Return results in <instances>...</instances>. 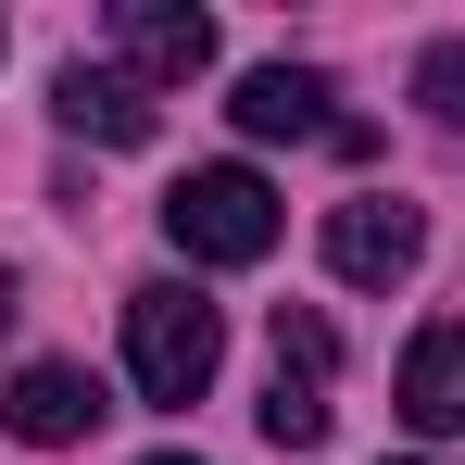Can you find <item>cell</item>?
<instances>
[{
	"mask_svg": "<svg viewBox=\"0 0 465 465\" xmlns=\"http://www.w3.org/2000/svg\"><path fill=\"white\" fill-rule=\"evenodd\" d=\"M327 365H340L327 314H277V390H264V440L277 453H314L327 440Z\"/></svg>",
	"mask_w": 465,
	"mask_h": 465,
	"instance_id": "3957f363",
	"label": "cell"
},
{
	"mask_svg": "<svg viewBox=\"0 0 465 465\" xmlns=\"http://www.w3.org/2000/svg\"><path fill=\"white\" fill-rule=\"evenodd\" d=\"M227 114H239V139H340V114H327V76H314V64H252Z\"/></svg>",
	"mask_w": 465,
	"mask_h": 465,
	"instance_id": "ba28073f",
	"label": "cell"
},
{
	"mask_svg": "<svg viewBox=\"0 0 465 465\" xmlns=\"http://www.w3.org/2000/svg\"><path fill=\"white\" fill-rule=\"evenodd\" d=\"M51 114H64L76 139H101V152H139L163 126V101L139 76H114V64H64V76H51Z\"/></svg>",
	"mask_w": 465,
	"mask_h": 465,
	"instance_id": "8992f818",
	"label": "cell"
},
{
	"mask_svg": "<svg viewBox=\"0 0 465 465\" xmlns=\"http://www.w3.org/2000/svg\"><path fill=\"white\" fill-rule=\"evenodd\" d=\"M415 101H428V126H465V38L415 51Z\"/></svg>",
	"mask_w": 465,
	"mask_h": 465,
	"instance_id": "30bf717a",
	"label": "cell"
},
{
	"mask_svg": "<svg viewBox=\"0 0 465 465\" xmlns=\"http://www.w3.org/2000/svg\"><path fill=\"white\" fill-rule=\"evenodd\" d=\"M277 189L252 176V163H189L176 189H163V239L189 252V264H264L277 252Z\"/></svg>",
	"mask_w": 465,
	"mask_h": 465,
	"instance_id": "7a4b0ae2",
	"label": "cell"
},
{
	"mask_svg": "<svg viewBox=\"0 0 465 465\" xmlns=\"http://www.w3.org/2000/svg\"><path fill=\"white\" fill-rule=\"evenodd\" d=\"M152 465H202V453H152Z\"/></svg>",
	"mask_w": 465,
	"mask_h": 465,
	"instance_id": "7c38bea8",
	"label": "cell"
},
{
	"mask_svg": "<svg viewBox=\"0 0 465 465\" xmlns=\"http://www.w3.org/2000/svg\"><path fill=\"white\" fill-rule=\"evenodd\" d=\"M13 314H25V302H13V264H0V340H13Z\"/></svg>",
	"mask_w": 465,
	"mask_h": 465,
	"instance_id": "8fae6325",
	"label": "cell"
},
{
	"mask_svg": "<svg viewBox=\"0 0 465 465\" xmlns=\"http://www.w3.org/2000/svg\"><path fill=\"white\" fill-rule=\"evenodd\" d=\"M415 252H428V214L415 202H340L327 214V277H352V290L415 277Z\"/></svg>",
	"mask_w": 465,
	"mask_h": 465,
	"instance_id": "277c9868",
	"label": "cell"
},
{
	"mask_svg": "<svg viewBox=\"0 0 465 465\" xmlns=\"http://www.w3.org/2000/svg\"><path fill=\"white\" fill-rule=\"evenodd\" d=\"M214 365H227V314L202 302V290H176V277L126 290V378H139V402L189 415L214 390Z\"/></svg>",
	"mask_w": 465,
	"mask_h": 465,
	"instance_id": "6da1fadb",
	"label": "cell"
},
{
	"mask_svg": "<svg viewBox=\"0 0 465 465\" xmlns=\"http://www.w3.org/2000/svg\"><path fill=\"white\" fill-rule=\"evenodd\" d=\"M114 51L139 64V88H189L214 64V13H176V0H114Z\"/></svg>",
	"mask_w": 465,
	"mask_h": 465,
	"instance_id": "5b68a950",
	"label": "cell"
},
{
	"mask_svg": "<svg viewBox=\"0 0 465 465\" xmlns=\"http://www.w3.org/2000/svg\"><path fill=\"white\" fill-rule=\"evenodd\" d=\"M402 415H415L428 440H453V428H465V314H440V327L402 352Z\"/></svg>",
	"mask_w": 465,
	"mask_h": 465,
	"instance_id": "9c48e42d",
	"label": "cell"
},
{
	"mask_svg": "<svg viewBox=\"0 0 465 465\" xmlns=\"http://www.w3.org/2000/svg\"><path fill=\"white\" fill-rule=\"evenodd\" d=\"M101 415H114V402H101V378H88V365H25V378H13V402H0V428H13V440H38V453L88 440Z\"/></svg>",
	"mask_w": 465,
	"mask_h": 465,
	"instance_id": "52a82bcc",
	"label": "cell"
}]
</instances>
